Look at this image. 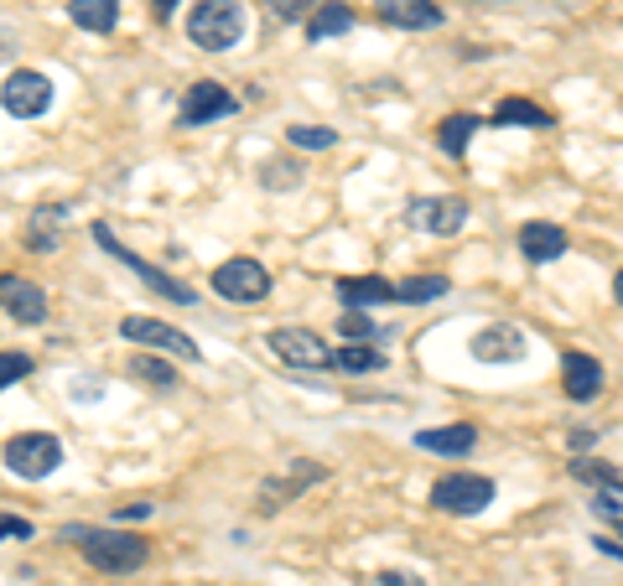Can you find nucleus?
I'll use <instances>...</instances> for the list:
<instances>
[{
	"mask_svg": "<svg viewBox=\"0 0 623 586\" xmlns=\"http://www.w3.org/2000/svg\"><path fill=\"white\" fill-rule=\"evenodd\" d=\"M188 37L203 52H229L244 37V5L240 0H198L188 16Z\"/></svg>",
	"mask_w": 623,
	"mask_h": 586,
	"instance_id": "nucleus-1",
	"label": "nucleus"
},
{
	"mask_svg": "<svg viewBox=\"0 0 623 586\" xmlns=\"http://www.w3.org/2000/svg\"><path fill=\"white\" fill-rule=\"evenodd\" d=\"M84 556L89 565L110 571V576H130L145 565V539L141 535H120V530H84Z\"/></svg>",
	"mask_w": 623,
	"mask_h": 586,
	"instance_id": "nucleus-2",
	"label": "nucleus"
},
{
	"mask_svg": "<svg viewBox=\"0 0 623 586\" xmlns=\"http://www.w3.org/2000/svg\"><path fill=\"white\" fill-rule=\"evenodd\" d=\"M58 462H63V442L48 436V431H26V436H11V442H5V468L16 472V477H26V483L58 472Z\"/></svg>",
	"mask_w": 623,
	"mask_h": 586,
	"instance_id": "nucleus-3",
	"label": "nucleus"
},
{
	"mask_svg": "<svg viewBox=\"0 0 623 586\" xmlns=\"http://www.w3.org/2000/svg\"><path fill=\"white\" fill-rule=\"evenodd\" d=\"M432 504L442 514H483L494 504V483L479 472H447L432 483Z\"/></svg>",
	"mask_w": 623,
	"mask_h": 586,
	"instance_id": "nucleus-4",
	"label": "nucleus"
},
{
	"mask_svg": "<svg viewBox=\"0 0 623 586\" xmlns=\"http://www.w3.org/2000/svg\"><path fill=\"white\" fill-rule=\"evenodd\" d=\"M214 291L224 296V302L255 306V302H265V296H270V270H265L260 259H250V255L224 259V265L214 270Z\"/></svg>",
	"mask_w": 623,
	"mask_h": 586,
	"instance_id": "nucleus-5",
	"label": "nucleus"
},
{
	"mask_svg": "<svg viewBox=\"0 0 623 586\" xmlns=\"http://www.w3.org/2000/svg\"><path fill=\"white\" fill-rule=\"evenodd\" d=\"M0 104L11 110L16 119H37V115H48V104H52V78L48 73H37V68H16L5 84H0Z\"/></svg>",
	"mask_w": 623,
	"mask_h": 586,
	"instance_id": "nucleus-6",
	"label": "nucleus"
},
{
	"mask_svg": "<svg viewBox=\"0 0 623 586\" xmlns=\"http://www.w3.org/2000/svg\"><path fill=\"white\" fill-rule=\"evenodd\" d=\"M270 353L281 364H291V369H328L333 364V348L307 328H276L270 332Z\"/></svg>",
	"mask_w": 623,
	"mask_h": 586,
	"instance_id": "nucleus-7",
	"label": "nucleus"
},
{
	"mask_svg": "<svg viewBox=\"0 0 623 586\" xmlns=\"http://www.w3.org/2000/svg\"><path fill=\"white\" fill-rule=\"evenodd\" d=\"M120 337L141 343V348H167V353H177V358H188V364L198 358V343H192L188 332H177L171 322H162V317H125Z\"/></svg>",
	"mask_w": 623,
	"mask_h": 586,
	"instance_id": "nucleus-8",
	"label": "nucleus"
},
{
	"mask_svg": "<svg viewBox=\"0 0 623 586\" xmlns=\"http://www.w3.org/2000/svg\"><path fill=\"white\" fill-rule=\"evenodd\" d=\"M406 218L421 229V234L447 239V234H457V229L468 224V203H462V198H416Z\"/></svg>",
	"mask_w": 623,
	"mask_h": 586,
	"instance_id": "nucleus-9",
	"label": "nucleus"
},
{
	"mask_svg": "<svg viewBox=\"0 0 623 586\" xmlns=\"http://www.w3.org/2000/svg\"><path fill=\"white\" fill-rule=\"evenodd\" d=\"M94 239H99V244H104V250H110L115 259H125V265H130V270H136V276H141L145 285H156V291H162L167 302L192 306V291H188V285H182V281H171L167 270H156V265H145V259H136V255H130V250L120 244V239H115L110 229H104V224H94Z\"/></svg>",
	"mask_w": 623,
	"mask_h": 586,
	"instance_id": "nucleus-10",
	"label": "nucleus"
},
{
	"mask_svg": "<svg viewBox=\"0 0 623 586\" xmlns=\"http://www.w3.org/2000/svg\"><path fill=\"white\" fill-rule=\"evenodd\" d=\"M0 306L26 322V328H37L42 317H48V296H42V285L37 281H22V276H0Z\"/></svg>",
	"mask_w": 623,
	"mask_h": 586,
	"instance_id": "nucleus-11",
	"label": "nucleus"
},
{
	"mask_svg": "<svg viewBox=\"0 0 623 586\" xmlns=\"http://www.w3.org/2000/svg\"><path fill=\"white\" fill-rule=\"evenodd\" d=\"M384 26H400V31H432L442 26V5L436 0H374Z\"/></svg>",
	"mask_w": 623,
	"mask_h": 586,
	"instance_id": "nucleus-12",
	"label": "nucleus"
},
{
	"mask_svg": "<svg viewBox=\"0 0 623 586\" xmlns=\"http://www.w3.org/2000/svg\"><path fill=\"white\" fill-rule=\"evenodd\" d=\"M224 115H234V94L224 84H192L182 99V125H208Z\"/></svg>",
	"mask_w": 623,
	"mask_h": 586,
	"instance_id": "nucleus-13",
	"label": "nucleus"
},
{
	"mask_svg": "<svg viewBox=\"0 0 623 586\" xmlns=\"http://www.w3.org/2000/svg\"><path fill=\"white\" fill-rule=\"evenodd\" d=\"M561 384H567V395H572L576 405H587V399L602 395V364L593 353H567V358H561Z\"/></svg>",
	"mask_w": 623,
	"mask_h": 586,
	"instance_id": "nucleus-14",
	"label": "nucleus"
},
{
	"mask_svg": "<svg viewBox=\"0 0 623 586\" xmlns=\"http://www.w3.org/2000/svg\"><path fill=\"white\" fill-rule=\"evenodd\" d=\"M473 358L479 364H520L525 358V332L520 328H483L479 337H473Z\"/></svg>",
	"mask_w": 623,
	"mask_h": 586,
	"instance_id": "nucleus-15",
	"label": "nucleus"
},
{
	"mask_svg": "<svg viewBox=\"0 0 623 586\" xmlns=\"http://www.w3.org/2000/svg\"><path fill=\"white\" fill-rule=\"evenodd\" d=\"M520 255L535 259V265L567 255V229H561V224H546V218L525 224V229H520Z\"/></svg>",
	"mask_w": 623,
	"mask_h": 586,
	"instance_id": "nucleus-16",
	"label": "nucleus"
},
{
	"mask_svg": "<svg viewBox=\"0 0 623 586\" xmlns=\"http://www.w3.org/2000/svg\"><path fill=\"white\" fill-rule=\"evenodd\" d=\"M416 446L436 451V457H468L479 446V431L473 425H436V431H416Z\"/></svg>",
	"mask_w": 623,
	"mask_h": 586,
	"instance_id": "nucleus-17",
	"label": "nucleus"
},
{
	"mask_svg": "<svg viewBox=\"0 0 623 586\" xmlns=\"http://www.w3.org/2000/svg\"><path fill=\"white\" fill-rule=\"evenodd\" d=\"M338 296H343V306L364 311V306L395 302V285L380 281V276H343V281H338Z\"/></svg>",
	"mask_w": 623,
	"mask_h": 586,
	"instance_id": "nucleus-18",
	"label": "nucleus"
},
{
	"mask_svg": "<svg viewBox=\"0 0 623 586\" xmlns=\"http://www.w3.org/2000/svg\"><path fill=\"white\" fill-rule=\"evenodd\" d=\"M343 31H354V11L343 0H322L307 16V42H328V37H343Z\"/></svg>",
	"mask_w": 623,
	"mask_h": 586,
	"instance_id": "nucleus-19",
	"label": "nucleus"
},
{
	"mask_svg": "<svg viewBox=\"0 0 623 586\" xmlns=\"http://www.w3.org/2000/svg\"><path fill=\"white\" fill-rule=\"evenodd\" d=\"M63 224H68V208H58V203L37 208V218L26 224V244H31L37 255H52V250H58V234H63Z\"/></svg>",
	"mask_w": 623,
	"mask_h": 586,
	"instance_id": "nucleus-20",
	"label": "nucleus"
},
{
	"mask_svg": "<svg viewBox=\"0 0 623 586\" xmlns=\"http://www.w3.org/2000/svg\"><path fill=\"white\" fill-rule=\"evenodd\" d=\"M68 16L84 31H110L120 22V0H68Z\"/></svg>",
	"mask_w": 623,
	"mask_h": 586,
	"instance_id": "nucleus-21",
	"label": "nucleus"
},
{
	"mask_svg": "<svg viewBox=\"0 0 623 586\" xmlns=\"http://www.w3.org/2000/svg\"><path fill=\"white\" fill-rule=\"evenodd\" d=\"M453 285H447V276H410V281L395 285V302L400 306H427L436 302V296H447Z\"/></svg>",
	"mask_w": 623,
	"mask_h": 586,
	"instance_id": "nucleus-22",
	"label": "nucleus"
},
{
	"mask_svg": "<svg viewBox=\"0 0 623 586\" xmlns=\"http://www.w3.org/2000/svg\"><path fill=\"white\" fill-rule=\"evenodd\" d=\"M494 125H530V130H551V115H546L541 104H530V99H504L499 110H494Z\"/></svg>",
	"mask_w": 623,
	"mask_h": 586,
	"instance_id": "nucleus-23",
	"label": "nucleus"
},
{
	"mask_svg": "<svg viewBox=\"0 0 623 586\" xmlns=\"http://www.w3.org/2000/svg\"><path fill=\"white\" fill-rule=\"evenodd\" d=\"M333 369H338V374H380L384 353L380 348H364V343H348L343 353H333Z\"/></svg>",
	"mask_w": 623,
	"mask_h": 586,
	"instance_id": "nucleus-24",
	"label": "nucleus"
},
{
	"mask_svg": "<svg viewBox=\"0 0 623 586\" xmlns=\"http://www.w3.org/2000/svg\"><path fill=\"white\" fill-rule=\"evenodd\" d=\"M473 130H479V119H473V115H447V119H442V130H436V145H442L447 156H462Z\"/></svg>",
	"mask_w": 623,
	"mask_h": 586,
	"instance_id": "nucleus-25",
	"label": "nucleus"
},
{
	"mask_svg": "<svg viewBox=\"0 0 623 586\" xmlns=\"http://www.w3.org/2000/svg\"><path fill=\"white\" fill-rule=\"evenodd\" d=\"M593 514H602V519H613V524H619V519H623V477L598 483V493H593Z\"/></svg>",
	"mask_w": 623,
	"mask_h": 586,
	"instance_id": "nucleus-26",
	"label": "nucleus"
},
{
	"mask_svg": "<svg viewBox=\"0 0 623 586\" xmlns=\"http://www.w3.org/2000/svg\"><path fill=\"white\" fill-rule=\"evenodd\" d=\"M287 141H291V145H302V151H328V145H333L338 136L328 130V125H291Z\"/></svg>",
	"mask_w": 623,
	"mask_h": 586,
	"instance_id": "nucleus-27",
	"label": "nucleus"
},
{
	"mask_svg": "<svg viewBox=\"0 0 623 586\" xmlns=\"http://www.w3.org/2000/svg\"><path fill=\"white\" fill-rule=\"evenodd\" d=\"M322 0H265V11L276 16V22H302V16H312Z\"/></svg>",
	"mask_w": 623,
	"mask_h": 586,
	"instance_id": "nucleus-28",
	"label": "nucleus"
},
{
	"mask_svg": "<svg viewBox=\"0 0 623 586\" xmlns=\"http://www.w3.org/2000/svg\"><path fill=\"white\" fill-rule=\"evenodd\" d=\"M26 374H31V358H26V353H0V390H11V384Z\"/></svg>",
	"mask_w": 623,
	"mask_h": 586,
	"instance_id": "nucleus-29",
	"label": "nucleus"
},
{
	"mask_svg": "<svg viewBox=\"0 0 623 586\" xmlns=\"http://www.w3.org/2000/svg\"><path fill=\"white\" fill-rule=\"evenodd\" d=\"M343 337H348V343H369V337H380V328H374L364 311H354V306H348V317H343Z\"/></svg>",
	"mask_w": 623,
	"mask_h": 586,
	"instance_id": "nucleus-30",
	"label": "nucleus"
},
{
	"mask_svg": "<svg viewBox=\"0 0 623 586\" xmlns=\"http://www.w3.org/2000/svg\"><path fill=\"white\" fill-rule=\"evenodd\" d=\"M572 477H582V483H608V477H619V472L608 468V462H593V457H576V462H572Z\"/></svg>",
	"mask_w": 623,
	"mask_h": 586,
	"instance_id": "nucleus-31",
	"label": "nucleus"
},
{
	"mask_svg": "<svg viewBox=\"0 0 623 586\" xmlns=\"http://www.w3.org/2000/svg\"><path fill=\"white\" fill-rule=\"evenodd\" d=\"M130 374H141V379H151V384L171 390V369H167V364H156V358H136V364H130Z\"/></svg>",
	"mask_w": 623,
	"mask_h": 586,
	"instance_id": "nucleus-32",
	"label": "nucleus"
},
{
	"mask_svg": "<svg viewBox=\"0 0 623 586\" xmlns=\"http://www.w3.org/2000/svg\"><path fill=\"white\" fill-rule=\"evenodd\" d=\"M364 586H427L421 576H410V571H380V576H369Z\"/></svg>",
	"mask_w": 623,
	"mask_h": 586,
	"instance_id": "nucleus-33",
	"label": "nucleus"
},
{
	"mask_svg": "<svg viewBox=\"0 0 623 586\" xmlns=\"http://www.w3.org/2000/svg\"><path fill=\"white\" fill-rule=\"evenodd\" d=\"M0 539H31V524L16 519V514H5V519H0Z\"/></svg>",
	"mask_w": 623,
	"mask_h": 586,
	"instance_id": "nucleus-34",
	"label": "nucleus"
},
{
	"mask_svg": "<svg viewBox=\"0 0 623 586\" xmlns=\"http://www.w3.org/2000/svg\"><path fill=\"white\" fill-rule=\"evenodd\" d=\"M177 5H182V0H151V11H156V22H171V16H177Z\"/></svg>",
	"mask_w": 623,
	"mask_h": 586,
	"instance_id": "nucleus-35",
	"label": "nucleus"
},
{
	"mask_svg": "<svg viewBox=\"0 0 623 586\" xmlns=\"http://www.w3.org/2000/svg\"><path fill=\"white\" fill-rule=\"evenodd\" d=\"M151 514V504H130V509H120V519H145Z\"/></svg>",
	"mask_w": 623,
	"mask_h": 586,
	"instance_id": "nucleus-36",
	"label": "nucleus"
},
{
	"mask_svg": "<svg viewBox=\"0 0 623 586\" xmlns=\"http://www.w3.org/2000/svg\"><path fill=\"white\" fill-rule=\"evenodd\" d=\"M598 550H608V556H619V561H623V545H619V539H598Z\"/></svg>",
	"mask_w": 623,
	"mask_h": 586,
	"instance_id": "nucleus-37",
	"label": "nucleus"
},
{
	"mask_svg": "<svg viewBox=\"0 0 623 586\" xmlns=\"http://www.w3.org/2000/svg\"><path fill=\"white\" fill-rule=\"evenodd\" d=\"M613 302L623 306V270H619V276H613Z\"/></svg>",
	"mask_w": 623,
	"mask_h": 586,
	"instance_id": "nucleus-38",
	"label": "nucleus"
},
{
	"mask_svg": "<svg viewBox=\"0 0 623 586\" xmlns=\"http://www.w3.org/2000/svg\"><path fill=\"white\" fill-rule=\"evenodd\" d=\"M619 535H623V519H619Z\"/></svg>",
	"mask_w": 623,
	"mask_h": 586,
	"instance_id": "nucleus-39",
	"label": "nucleus"
}]
</instances>
